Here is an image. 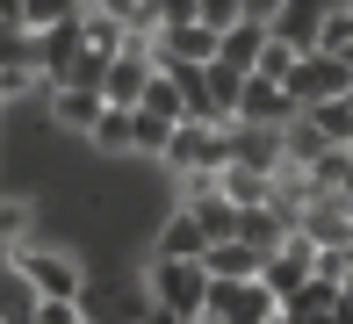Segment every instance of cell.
Wrapping results in <instances>:
<instances>
[{
  "mask_svg": "<svg viewBox=\"0 0 353 324\" xmlns=\"http://www.w3.org/2000/svg\"><path fill=\"white\" fill-rule=\"evenodd\" d=\"M202 317H210V324H274L281 317V296L267 281H216Z\"/></svg>",
  "mask_w": 353,
  "mask_h": 324,
  "instance_id": "277c9868",
  "label": "cell"
},
{
  "mask_svg": "<svg viewBox=\"0 0 353 324\" xmlns=\"http://www.w3.org/2000/svg\"><path fill=\"white\" fill-rule=\"evenodd\" d=\"M188 324H210V317H188Z\"/></svg>",
  "mask_w": 353,
  "mask_h": 324,
  "instance_id": "836d02e7",
  "label": "cell"
},
{
  "mask_svg": "<svg viewBox=\"0 0 353 324\" xmlns=\"http://www.w3.org/2000/svg\"><path fill=\"white\" fill-rule=\"evenodd\" d=\"M281 144H288V166H317V159L332 152V144H325V130H317L310 116H296V123H288V130H281Z\"/></svg>",
  "mask_w": 353,
  "mask_h": 324,
  "instance_id": "ffe728a7",
  "label": "cell"
},
{
  "mask_svg": "<svg viewBox=\"0 0 353 324\" xmlns=\"http://www.w3.org/2000/svg\"><path fill=\"white\" fill-rule=\"evenodd\" d=\"M346 43H353V0L325 8V29H317V51H346Z\"/></svg>",
  "mask_w": 353,
  "mask_h": 324,
  "instance_id": "cb8c5ba5",
  "label": "cell"
},
{
  "mask_svg": "<svg viewBox=\"0 0 353 324\" xmlns=\"http://www.w3.org/2000/svg\"><path fill=\"white\" fill-rule=\"evenodd\" d=\"M79 37H87V51H94V58H116L123 43L137 37V29H130V22H116L108 8H87V14H79Z\"/></svg>",
  "mask_w": 353,
  "mask_h": 324,
  "instance_id": "e0dca14e",
  "label": "cell"
},
{
  "mask_svg": "<svg viewBox=\"0 0 353 324\" xmlns=\"http://www.w3.org/2000/svg\"><path fill=\"white\" fill-rule=\"evenodd\" d=\"M101 116H108L101 87H51V94H43V123H51L65 144H87Z\"/></svg>",
  "mask_w": 353,
  "mask_h": 324,
  "instance_id": "5b68a950",
  "label": "cell"
},
{
  "mask_svg": "<svg viewBox=\"0 0 353 324\" xmlns=\"http://www.w3.org/2000/svg\"><path fill=\"white\" fill-rule=\"evenodd\" d=\"M310 274H317V281H339V288H346V281H353V274H346V245H317V267H310Z\"/></svg>",
  "mask_w": 353,
  "mask_h": 324,
  "instance_id": "83f0119b",
  "label": "cell"
},
{
  "mask_svg": "<svg viewBox=\"0 0 353 324\" xmlns=\"http://www.w3.org/2000/svg\"><path fill=\"white\" fill-rule=\"evenodd\" d=\"M144 116H159V123H188V101H181V87H173V72H166V65H159V72H152V87H144Z\"/></svg>",
  "mask_w": 353,
  "mask_h": 324,
  "instance_id": "d6986e66",
  "label": "cell"
},
{
  "mask_svg": "<svg viewBox=\"0 0 353 324\" xmlns=\"http://www.w3.org/2000/svg\"><path fill=\"white\" fill-rule=\"evenodd\" d=\"M144 288H152V303H159V310H166V317H202V310H210V267H202V259H152V252H144Z\"/></svg>",
  "mask_w": 353,
  "mask_h": 324,
  "instance_id": "7a4b0ae2",
  "label": "cell"
},
{
  "mask_svg": "<svg viewBox=\"0 0 353 324\" xmlns=\"http://www.w3.org/2000/svg\"><path fill=\"white\" fill-rule=\"evenodd\" d=\"M303 108H296V94L281 87V79H260V72H245V94H238V123H260V130H288Z\"/></svg>",
  "mask_w": 353,
  "mask_h": 324,
  "instance_id": "ba28073f",
  "label": "cell"
},
{
  "mask_svg": "<svg viewBox=\"0 0 353 324\" xmlns=\"http://www.w3.org/2000/svg\"><path fill=\"white\" fill-rule=\"evenodd\" d=\"M152 72L159 65H152V51H144V37H130L116 58H108V72H101V101L108 108H137L144 87H152Z\"/></svg>",
  "mask_w": 353,
  "mask_h": 324,
  "instance_id": "8992f818",
  "label": "cell"
},
{
  "mask_svg": "<svg viewBox=\"0 0 353 324\" xmlns=\"http://www.w3.org/2000/svg\"><path fill=\"white\" fill-rule=\"evenodd\" d=\"M281 8H288V0H245V22H267V29H274Z\"/></svg>",
  "mask_w": 353,
  "mask_h": 324,
  "instance_id": "f1b7e54d",
  "label": "cell"
},
{
  "mask_svg": "<svg viewBox=\"0 0 353 324\" xmlns=\"http://www.w3.org/2000/svg\"><path fill=\"white\" fill-rule=\"evenodd\" d=\"M195 22H202V29H216V37H223L231 22H245V0H195Z\"/></svg>",
  "mask_w": 353,
  "mask_h": 324,
  "instance_id": "d4e9b609",
  "label": "cell"
},
{
  "mask_svg": "<svg viewBox=\"0 0 353 324\" xmlns=\"http://www.w3.org/2000/svg\"><path fill=\"white\" fill-rule=\"evenodd\" d=\"M8 267L22 274L37 296H58V303H72L79 288L94 281V259L79 252V245H65V238H37V245H22V252H8Z\"/></svg>",
  "mask_w": 353,
  "mask_h": 324,
  "instance_id": "6da1fadb",
  "label": "cell"
},
{
  "mask_svg": "<svg viewBox=\"0 0 353 324\" xmlns=\"http://www.w3.org/2000/svg\"><path fill=\"white\" fill-rule=\"evenodd\" d=\"M29 324H87V317H79V303H58V296H37V310H29Z\"/></svg>",
  "mask_w": 353,
  "mask_h": 324,
  "instance_id": "484cf974",
  "label": "cell"
},
{
  "mask_svg": "<svg viewBox=\"0 0 353 324\" xmlns=\"http://www.w3.org/2000/svg\"><path fill=\"white\" fill-rule=\"evenodd\" d=\"M79 14V0H22V29L29 37H51V29H65Z\"/></svg>",
  "mask_w": 353,
  "mask_h": 324,
  "instance_id": "7402d4cb",
  "label": "cell"
},
{
  "mask_svg": "<svg viewBox=\"0 0 353 324\" xmlns=\"http://www.w3.org/2000/svg\"><path fill=\"white\" fill-rule=\"evenodd\" d=\"M87 152L101 159V166H130V108H108L101 123H94V137H87Z\"/></svg>",
  "mask_w": 353,
  "mask_h": 324,
  "instance_id": "2e32d148",
  "label": "cell"
},
{
  "mask_svg": "<svg viewBox=\"0 0 353 324\" xmlns=\"http://www.w3.org/2000/svg\"><path fill=\"white\" fill-rule=\"evenodd\" d=\"M0 22H8V29H22V0H0Z\"/></svg>",
  "mask_w": 353,
  "mask_h": 324,
  "instance_id": "f546056e",
  "label": "cell"
},
{
  "mask_svg": "<svg viewBox=\"0 0 353 324\" xmlns=\"http://www.w3.org/2000/svg\"><path fill=\"white\" fill-rule=\"evenodd\" d=\"M223 137H231V166H252V173H267V181H274V173L288 166V144H281V130H260V123H231Z\"/></svg>",
  "mask_w": 353,
  "mask_h": 324,
  "instance_id": "9c48e42d",
  "label": "cell"
},
{
  "mask_svg": "<svg viewBox=\"0 0 353 324\" xmlns=\"http://www.w3.org/2000/svg\"><path fill=\"white\" fill-rule=\"evenodd\" d=\"M353 87V72L332 51H303V65L288 72V94H296V108H317V101H339V94Z\"/></svg>",
  "mask_w": 353,
  "mask_h": 324,
  "instance_id": "52a82bcc",
  "label": "cell"
},
{
  "mask_svg": "<svg viewBox=\"0 0 353 324\" xmlns=\"http://www.w3.org/2000/svg\"><path fill=\"white\" fill-rule=\"evenodd\" d=\"M325 8H332V0H288V8L274 14V37L288 43V51H317V29H325Z\"/></svg>",
  "mask_w": 353,
  "mask_h": 324,
  "instance_id": "9a60e30c",
  "label": "cell"
},
{
  "mask_svg": "<svg viewBox=\"0 0 353 324\" xmlns=\"http://www.w3.org/2000/svg\"><path fill=\"white\" fill-rule=\"evenodd\" d=\"M296 65H303V51H288L281 37H267V51H260V65H252V72H260V79H281V87H288V72H296Z\"/></svg>",
  "mask_w": 353,
  "mask_h": 324,
  "instance_id": "603a6c76",
  "label": "cell"
},
{
  "mask_svg": "<svg viewBox=\"0 0 353 324\" xmlns=\"http://www.w3.org/2000/svg\"><path fill=\"white\" fill-rule=\"evenodd\" d=\"M296 231L310 238V245H353V216L339 209V194H317V202H303Z\"/></svg>",
  "mask_w": 353,
  "mask_h": 324,
  "instance_id": "8fae6325",
  "label": "cell"
},
{
  "mask_svg": "<svg viewBox=\"0 0 353 324\" xmlns=\"http://www.w3.org/2000/svg\"><path fill=\"white\" fill-rule=\"evenodd\" d=\"M339 209H346V216H353V173H346V188H339Z\"/></svg>",
  "mask_w": 353,
  "mask_h": 324,
  "instance_id": "4dcf8cb0",
  "label": "cell"
},
{
  "mask_svg": "<svg viewBox=\"0 0 353 324\" xmlns=\"http://www.w3.org/2000/svg\"><path fill=\"white\" fill-rule=\"evenodd\" d=\"M202 267H210V281H260L267 252H260V245H245V238H216V245L202 252Z\"/></svg>",
  "mask_w": 353,
  "mask_h": 324,
  "instance_id": "4fadbf2b",
  "label": "cell"
},
{
  "mask_svg": "<svg viewBox=\"0 0 353 324\" xmlns=\"http://www.w3.org/2000/svg\"><path fill=\"white\" fill-rule=\"evenodd\" d=\"M43 94H51V79H43V65L37 58H22V65H0V108H43Z\"/></svg>",
  "mask_w": 353,
  "mask_h": 324,
  "instance_id": "5bb4252c",
  "label": "cell"
},
{
  "mask_svg": "<svg viewBox=\"0 0 353 324\" xmlns=\"http://www.w3.org/2000/svg\"><path fill=\"white\" fill-rule=\"evenodd\" d=\"M332 58H339V65H346V72H353V43H346V51H332Z\"/></svg>",
  "mask_w": 353,
  "mask_h": 324,
  "instance_id": "1f68e13d",
  "label": "cell"
},
{
  "mask_svg": "<svg viewBox=\"0 0 353 324\" xmlns=\"http://www.w3.org/2000/svg\"><path fill=\"white\" fill-rule=\"evenodd\" d=\"M216 188H223V202H231V209H260L267 194H274V181L252 173V166H216Z\"/></svg>",
  "mask_w": 353,
  "mask_h": 324,
  "instance_id": "ac0fdd59",
  "label": "cell"
},
{
  "mask_svg": "<svg viewBox=\"0 0 353 324\" xmlns=\"http://www.w3.org/2000/svg\"><path fill=\"white\" fill-rule=\"evenodd\" d=\"M223 130H231V123H173L159 173L181 181V173H216V166H231V137H223Z\"/></svg>",
  "mask_w": 353,
  "mask_h": 324,
  "instance_id": "3957f363",
  "label": "cell"
},
{
  "mask_svg": "<svg viewBox=\"0 0 353 324\" xmlns=\"http://www.w3.org/2000/svg\"><path fill=\"white\" fill-rule=\"evenodd\" d=\"M181 22H195V0H152V29H181Z\"/></svg>",
  "mask_w": 353,
  "mask_h": 324,
  "instance_id": "4316f807",
  "label": "cell"
},
{
  "mask_svg": "<svg viewBox=\"0 0 353 324\" xmlns=\"http://www.w3.org/2000/svg\"><path fill=\"white\" fill-rule=\"evenodd\" d=\"M267 37H274V29H267V22H231V29H223V37H216V65H223V72H238V79H245L252 65H260Z\"/></svg>",
  "mask_w": 353,
  "mask_h": 324,
  "instance_id": "7c38bea8",
  "label": "cell"
},
{
  "mask_svg": "<svg viewBox=\"0 0 353 324\" xmlns=\"http://www.w3.org/2000/svg\"><path fill=\"white\" fill-rule=\"evenodd\" d=\"M346 274H353V245H346ZM346 288H353V281H346Z\"/></svg>",
  "mask_w": 353,
  "mask_h": 324,
  "instance_id": "d6a6232c",
  "label": "cell"
},
{
  "mask_svg": "<svg viewBox=\"0 0 353 324\" xmlns=\"http://www.w3.org/2000/svg\"><path fill=\"white\" fill-rule=\"evenodd\" d=\"M0 29H8V22H0Z\"/></svg>",
  "mask_w": 353,
  "mask_h": 324,
  "instance_id": "e575fe53",
  "label": "cell"
},
{
  "mask_svg": "<svg viewBox=\"0 0 353 324\" xmlns=\"http://www.w3.org/2000/svg\"><path fill=\"white\" fill-rule=\"evenodd\" d=\"M202 252H210V231H202V223L173 202L166 216L152 223V259H202Z\"/></svg>",
  "mask_w": 353,
  "mask_h": 324,
  "instance_id": "30bf717a",
  "label": "cell"
},
{
  "mask_svg": "<svg viewBox=\"0 0 353 324\" xmlns=\"http://www.w3.org/2000/svg\"><path fill=\"white\" fill-rule=\"evenodd\" d=\"M29 310H37V288L0 259V317H8V324H29Z\"/></svg>",
  "mask_w": 353,
  "mask_h": 324,
  "instance_id": "44dd1931",
  "label": "cell"
}]
</instances>
